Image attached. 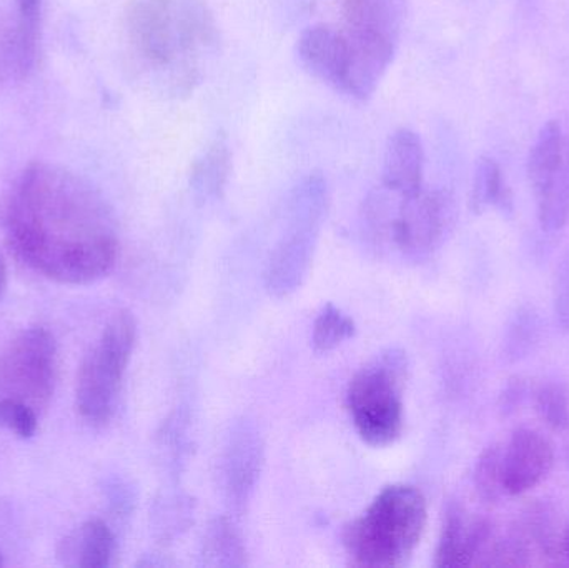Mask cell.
<instances>
[{"mask_svg":"<svg viewBox=\"0 0 569 568\" xmlns=\"http://www.w3.org/2000/svg\"><path fill=\"white\" fill-rule=\"evenodd\" d=\"M17 256L40 276L67 286L106 277L119 256L112 210L86 179L53 163L20 176L7 207Z\"/></svg>","mask_w":569,"mask_h":568,"instance_id":"obj_1","label":"cell"},{"mask_svg":"<svg viewBox=\"0 0 569 568\" xmlns=\"http://www.w3.org/2000/svg\"><path fill=\"white\" fill-rule=\"evenodd\" d=\"M200 566L209 568H240L247 566V550L242 537L230 520L216 519L207 527L200 546Z\"/></svg>","mask_w":569,"mask_h":568,"instance_id":"obj_18","label":"cell"},{"mask_svg":"<svg viewBox=\"0 0 569 568\" xmlns=\"http://www.w3.org/2000/svg\"><path fill=\"white\" fill-rule=\"evenodd\" d=\"M568 177H569V167H568Z\"/></svg>","mask_w":569,"mask_h":568,"instance_id":"obj_28","label":"cell"},{"mask_svg":"<svg viewBox=\"0 0 569 568\" xmlns=\"http://www.w3.org/2000/svg\"><path fill=\"white\" fill-rule=\"evenodd\" d=\"M557 313L561 327L569 330V259L565 260L557 279Z\"/></svg>","mask_w":569,"mask_h":568,"instance_id":"obj_24","label":"cell"},{"mask_svg":"<svg viewBox=\"0 0 569 568\" xmlns=\"http://www.w3.org/2000/svg\"><path fill=\"white\" fill-rule=\"evenodd\" d=\"M508 202V190L505 186L503 173L493 159H481L475 172L473 189H471V209L483 212L488 207H505Z\"/></svg>","mask_w":569,"mask_h":568,"instance_id":"obj_20","label":"cell"},{"mask_svg":"<svg viewBox=\"0 0 569 568\" xmlns=\"http://www.w3.org/2000/svg\"><path fill=\"white\" fill-rule=\"evenodd\" d=\"M425 149L420 136L411 129L391 133L385 147L381 182L388 192L413 196L423 189Z\"/></svg>","mask_w":569,"mask_h":568,"instance_id":"obj_15","label":"cell"},{"mask_svg":"<svg viewBox=\"0 0 569 568\" xmlns=\"http://www.w3.org/2000/svg\"><path fill=\"white\" fill-rule=\"evenodd\" d=\"M491 539V524L470 517L463 507L450 504L445 512L435 566L463 568L477 564Z\"/></svg>","mask_w":569,"mask_h":568,"instance_id":"obj_14","label":"cell"},{"mask_svg":"<svg viewBox=\"0 0 569 568\" xmlns=\"http://www.w3.org/2000/svg\"><path fill=\"white\" fill-rule=\"evenodd\" d=\"M136 339V319L122 310L110 319L83 359L77 379V409L90 426H103L112 419Z\"/></svg>","mask_w":569,"mask_h":568,"instance_id":"obj_6","label":"cell"},{"mask_svg":"<svg viewBox=\"0 0 569 568\" xmlns=\"http://www.w3.org/2000/svg\"><path fill=\"white\" fill-rule=\"evenodd\" d=\"M475 489L483 502L495 504L503 496V472H501V447H487L475 464Z\"/></svg>","mask_w":569,"mask_h":568,"instance_id":"obj_21","label":"cell"},{"mask_svg":"<svg viewBox=\"0 0 569 568\" xmlns=\"http://www.w3.org/2000/svg\"><path fill=\"white\" fill-rule=\"evenodd\" d=\"M19 2L20 13L27 23H33L39 16L40 0H17Z\"/></svg>","mask_w":569,"mask_h":568,"instance_id":"obj_25","label":"cell"},{"mask_svg":"<svg viewBox=\"0 0 569 568\" xmlns=\"http://www.w3.org/2000/svg\"><path fill=\"white\" fill-rule=\"evenodd\" d=\"M57 380V343L42 327L23 330L0 352V399L47 407Z\"/></svg>","mask_w":569,"mask_h":568,"instance_id":"obj_8","label":"cell"},{"mask_svg":"<svg viewBox=\"0 0 569 568\" xmlns=\"http://www.w3.org/2000/svg\"><path fill=\"white\" fill-rule=\"evenodd\" d=\"M37 427H39L37 410L16 400L0 399V429L20 439H30L36 436Z\"/></svg>","mask_w":569,"mask_h":568,"instance_id":"obj_23","label":"cell"},{"mask_svg":"<svg viewBox=\"0 0 569 568\" xmlns=\"http://www.w3.org/2000/svg\"><path fill=\"white\" fill-rule=\"evenodd\" d=\"M232 172V150L226 133L219 132L193 160L190 190L199 202L219 200Z\"/></svg>","mask_w":569,"mask_h":568,"instance_id":"obj_16","label":"cell"},{"mask_svg":"<svg viewBox=\"0 0 569 568\" xmlns=\"http://www.w3.org/2000/svg\"><path fill=\"white\" fill-rule=\"evenodd\" d=\"M453 200L445 190L421 189L413 196L401 197L395 212L391 240L408 257H425L433 252L453 222Z\"/></svg>","mask_w":569,"mask_h":568,"instance_id":"obj_10","label":"cell"},{"mask_svg":"<svg viewBox=\"0 0 569 568\" xmlns=\"http://www.w3.org/2000/svg\"><path fill=\"white\" fill-rule=\"evenodd\" d=\"M116 554V537L103 520L80 526L62 542L59 556L69 567L107 568Z\"/></svg>","mask_w":569,"mask_h":568,"instance_id":"obj_17","label":"cell"},{"mask_svg":"<svg viewBox=\"0 0 569 568\" xmlns=\"http://www.w3.org/2000/svg\"><path fill=\"white\" fill-rule=\"evenodd\" d=\"M355 332H357V326L353 320L345 316L333 303H327L315 319L311 343L317 353L331 352L345 340L351 339Z\"/></svg>","mask_w":569,"mask_h":568,"instance_id":"obj_19","label":"cell"},{"mask_svg":"<svg viewBox=\"0 0 569 568\" xmlns=\"http://www.w3.org/2000/svg\"><path fill=\"white\" fill-rule=\"evenodd\" d=\"M130 32L140 53L166 72L172 97L193 92L200 70L187 50L176 0H136L130 10Z\"/></svg>","mask_w":569,"mask_h":568,"instance_id":"obj_7","label":"cell"},{"mask_svg":"<svg viewBox=\"0 0 569 568\" xmlns=\"http://www.w3.org/2000/svg\"><path fill=\"white\" fill-rule=\"evenodd\" d=\"M427 517V500L417 487H387L363 517L345 527V549L358 567H400L420 544Z\"/></svg>","mask_w":569,"mask_h":568,"instance_id":"obj_2","label":"cell"},{"mask_svg":"<svg viewBox=\"0 0 569 568\" xmlns=\"http://www.w3.org/2000/svg\"><path fill=\"white\" fill-rule=\"evenodd\" d=\"M348 73L345 96L367 102L393 63L407 0H343Z\"/></svg>","mask_w":569,"mask_h":568,"instance_id":"obj_3","label":"cell"},{"mask_svg":"<svg viewBox=\"0 0 569 568\" xmlns=\"http://www.w3.org/2000/svg\"><path fill=\"white\" fill-rule=\"evenodd\" d=\"M327 209V180L321 173H310L291 192L287 229L270 257L266 283L272 296H290L303 283Z\"/></svg>","mask_w":569,"mask_h":568,"instance_id":"obj_5","label":"cell"},{"mask_svg":"<svg viewBox=\"0 0 569 568\" xmlns=\"http://www.w3.org/2000/svg\"><path fill=\"white\" fill-rule=\"evenodd\" d=\"M555 449L550 440L530 427L511 434L501 449L503 490L508 496H523L540 486L553 469Z\"/></svg>","mask_w":569,"mask_h":568,"instance_id":"obj_11","label":"cell"},{"mask_svg":"<svg viewBox=\"0 0 569 568\" xmlns=\"http://www.w3.org/2000/svg\"><path fill=\"white\" fill-rule=\"evenodd\" d=\"M528 177L537 199L538 219L548 232L560 230L569 212V177L565 170L563 133L557 120L541 127L528 159Z\"/></svg>","mask_w":569,"mask_h":568,"instance_id":"obj_9","label":"cell"},{"mask_svg":"<svg viewBox=\"0 0 569 568\" xmlns=\"http://www.w3.org/2000/svg\"><path fill=\"white\" fill-rule=\"evenodd\" d=\"M300 66L315 79L345 93L348 73V42L341 30L327 23L307 27L297 40Z\"/></svg>","mask_w":569,"mask_h":568,"instance_id":"obj_13","label":"cell"},{"mask_svg":"<svg viewBox=\"0 0 569 568\" xmlns=\"http://www.w3.org/2000/svg\"><path fill=\"white\" fill-rule=\"evenodd\" d=\"M407 372L405 353L390 350L351 379L347 406L358 436L368 446H390L403 432L401 392Z\"/></svg>","mask_w":569,"mask_h":568,"instance_id":"obj_4","label":"cell"},{"mask_svg":"<svg viewBox=\"0 0 569 568\" xmlns=\"http://www.w3.org/2000/svg\"><path fill=\"white\" fill-rule=\"evenodd\" d=\"M563 546H565V552H567V556L569 559V526H568L567 532H565Z\"/></svg>","mask_w":569,"mask_h":568,"instance_id":"obj_27","label":"cell"},{"mask_svg":"<svg viewBox=\"0 0 569 568\" xmlns=\"http://www.w3.org/2000/svg\"><path fill=\"white\" fill-rule=\"evenodd\" d=\"M7 286V270L6 262H3L2 253H0V297H2L3 290Z\"/></svg>","mask_w":569,"mask_h":568,"instance_id":"obj_26","label":"cell"},{"mask_svg":"<svg viewBox=\"0 0 569 568\" xmlns=\"http://www.w3.org/2000/svg\"><path fill=\"white\" fill-rule=\"evenodd\" d=\"M263 464V444L259 430L249 420L233 423L222 456V480L227 496L243 506L252 496Z\"/></svg>","mask_w":569,"mask_h":568,"instance_id":"obj_12","label":"cell"},{"mask_svg":"<svg viewBox=\"0 0 569 568\" xmlns=\"http://www.w3.org/2000/svg\"><path fill=\"white\" fill-rule=\"evenodd\" d=\"M537 410L541 420L555 432L569 429V396L561 383L548 382L538 389Z\"/></svg>","mask_w":569,"mask_h":568,"instance_id":"obj_22","label":"cell"}]
</instances>
